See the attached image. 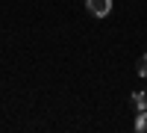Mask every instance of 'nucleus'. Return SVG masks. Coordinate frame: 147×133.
Returning <instances> with one entry per match:
<instances>
[{"label":"nucleus","mask_w":147,"mask_h":133,"mask_svg":"<svg viewBox=\"0 0 147 133\" xmlns=\"http://www.w3.org/2000/svg\"><path fill=\"white\" fill-rule=\"evenodd\" d=\"M85 9H88V15H94V18H106L109 12H112V0H85Z\"/></svg>","instance_id":"nucleus-1"},{"label":"nucleus","mask_w":147,"mask_h":133,"mask_svg":"<svg viewBox=\"0 0 147 133\" xmlns=\"http://www.w3.org/2000/svg\"><path fill=\"white\" fill-rule=\"evenodd\" d=\"M132 104H136V110H138V113L147 110V95H144V92H136V95H132Z\"/></svg>","instance_id":"nucleus-2"},{"label":"nucleus","mask_w":147,"mask_h":133,"mask_svg":"<svg viewBox=\"0 0 147 133\" xmlns=\"http://www.w3.org/2000/svg\"><path fill=\"white\" fill-rule=\"evenodd\" d=\"M136 130H138V133H147V110L138 113V118H136Z\"/></svg>","instance_id":"nucleus-3"},{"label":"nucleus","mask_w":147,"mask_h":133,"mask_svg":"<svg viewBox=\"0 0 147 133\" xmlns=\"http://www.w3.org/2000/svg\"><path fill=\"white\" fill-rule=\"evenodd\" d=\"M138 74H141V77H147V53L138 59Z\"/></svg>","instance_id":"nucleus-4"}]
</instances>
